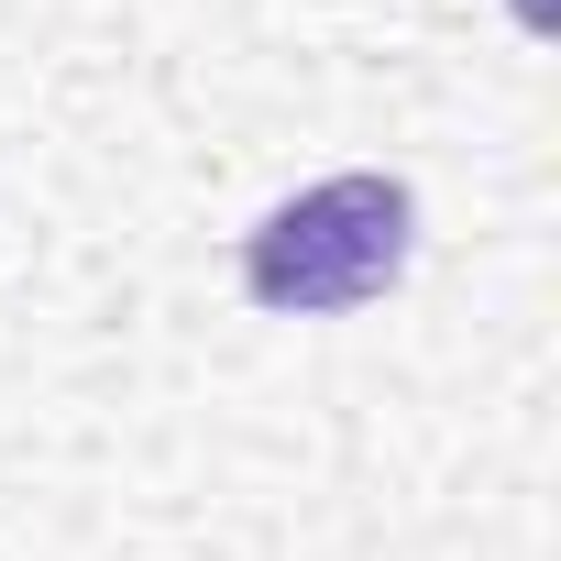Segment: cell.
Masks as SVG:
<instances>
[{"label": "cell", "mask_w": 561, "mask_h": 561, "mask_svg": "<svg viewBox=\"0 0 561 561\" xmlns=\"http://www.w3.org/2000/svg\"><path fill=\"white\" fill-rule=\"evenodd\" d=\"M419 253V198L408 176H320L298 198H275L242 231V287L275 320H342L386 298Z\"/></svg>", "instance_id": "1"}]
</instances>
